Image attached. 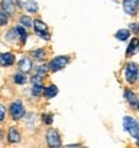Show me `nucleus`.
<instances>
[{
  "mask_svg": "<svg viewBox=\"0 0 139 148\" xmlns=\"http://www.w3.org/2000/svg\"><path fill=\"white\" fill-rule=\"evenodd\" d=\"M123 124H124L125 130H128L133 137L137 138L139 135V123L135 119L130 118V116H125L123 120Z\"/></svg>",
  "mask_w": 139,
  "mask_h": 148,
  "instance_id": "nucleus-1",
  "label": "nucleus"
},
{
  "mask_svg": "<svg viewBox=\"0 0 139 148\" xmlns=\"http://www.w3.org/2000/svg\"><path fill=\"white\" fill-rule=\"evenodd\" d=\"M68 63H69V58L68 56H56L55 59L50 61L49 68L52 72H58V70H61L63 68H65Z\"/></svg>",
  "mask_w": 139,
  "mask_h": 148,
  "instance_id": "nucleus-2",
  "label": "nucleus"
},
{
  "mask_svg": "<svg viewBox=\"0 0 139 148\" xmlns=\"http://www.w3.org/2000/svg\"><path fill=\"white\" fill-rule=\"evenodd\" d=\"M24 107H23V103L21 101H15L10 105V114H12V118L14 120H19L21 118L24 116Z\"/></svg>",
  "mask_w": 139,
  "mask_h": 148,
  "instance_id": "nucleus-3",
  "label": "nucleus"
},
{
  "mask_svg": "<svg viewBox=\"0 0 139 148\" xmlns=\"http://www.w3.org/2000/svg\"><path fill=\"white\" fill-rule=\"evenodd\" d=\"M33 28H35L36 33H38V36L41 37V38H44V40L50 38V35H49V32H47V26H46L42 21L36 19L35 22H33Z\"/></svg>",
  "mask_w": 139,
  "mask_h": 148,
  "instance_id": "nucleus-4",
  "label": "nucleus"
},
{
  "mask_svg": "<svg viewBox=\"0 0 139 148\" xmlns=\"http://www.w3.org/2000/svg\"><path fill=\"white\" fill-rule=\"evenodd\" d=\"M46 139H47V143L50 147H60L61 146L60 135H59V133L56 130H54V129H50V130L47 132Z\"/></svg>",
  "mask_w": 139,
  "mask_h": 148,
  "instance_id": "nucleus-5",
  "label": "nucleus"
},
{
  "mask_svg": "<svg viewBox=\"0 0 139 148\" xmlns=\"http://www.w3.org/2000/svg\"><path fill=\"white\" fill-rule=\"evenodd\" d=\"M139 9V0H124V10L129 15H135Z\"/></svg>",
  "mask_w": 139,
  "mask_h": 148,
  "instance_id": "nucleus-6",
  "label": "nucleus"
},
{
  "mask_svg": "<svg viewBox=\"0 0 139 148\" xmlns=\"http://www.w3.org/2000/svg\"><path fill=\"white\" fill-rule=\"evenodd\" d=\"M125 75H126V81L133 83L135 79L138 78V66L137 64L134 63H130L126 65V69H125Z\"/></svg>",
  "mask_w": 139,
  "mask_h": 148,
  "instance_id": "nucleus-7",
  "label": "nucleus"
},
{
  "mask_svg": "<svg viewBox=\"0 0 139 148\" xmlns=\"http://www.w3.org/2000/svg\"><path fill=\"white\" fill-rule=\"evenodd\" d=\"M14 63V55L5 52V54H0V65L3 66H9Z\"/></svg>",
  "mask_w": 139,
  "mask_h": 148,
  "instance_id": "nucleus-8",
  "label": "nucleus"
},
{
  "mask_svg": "<svg viewBox=\"0 0 139 148\" xmlns=\"http://www.w3.org/2000/svg\"><path fill=\"white\" fill-rule=\"evenodd\" d=\"M1 10L5 14L10 15L14 12V1L13 0H3L1 1Z\"/></svg>",
  "mask_w": 139,
  "mask_h": 148,
  "instance_id": "nucleus-9",
  "label": "nucleus"
},
{
  "mask_svg": "<svg viewBox=\"0 0 139 148\" xmlns=\"http://www.w3.org/2000/svg\"><path fill=\"white\" fill-rule=\"evenodd\" d=\"M31 68H32V61L28 58H23L22 60L19 61V69L21 72L23 73H28L31 70Z\"/></svg>",
  "mask_w": 139,
  "mask_h": 148,
  "instance_id": "nucleus-10",
  "label": "nucleus"
},
{
  "mask_svg": "<svg viewBox=\"0 0 139 148\" xmlns=\"http://www.w3.org/2000/svg\"><path fill=\"white\" fill-rule=\"evenodd\" d=\"M8 138H9V142H10V143H18V142L21 140V135L17 132V129H15V128H10V129H9Z\"/></svg>",
  "mask_w": 139,
  "mask_h": 148,
  "instance_id": "nucleus-11",
  "label": "nucleus"
},
{
  "mask_svg": "<svg viewBox=\"0 0 139 148\" xmlns=\"http://www.w3.org/2000/svg\"><path fill=\"white\" fill-rule=\"evenodd\" d=\"M58 92H59V89H58L56 86L51 84V86H49V87L44 91V95H45V97H46V98H52V97L56 96Z\"/></svg>",
  "mask_w": 139,
  "mask_h": 148,
  "instance_id": "nucleus-12",
  "label": "nucleus"
},
{
  "mask_svg": "<svg viewBox=\"0 0 139 148\" xmlns=\"http://www.w3.org/2000/svg\"><path fill=\"white\" fill-rule=\"evenodd\" d=\"M138 49H139V40L138 38H133L130 45H129V47H128V50H126V55L130 56V55L135 54V51H137Z\"/></svg>",
  "mask_w": 139,
  "mask_h": 148,
  "instance_id": "nucleus-13",
  "label": "nucleus"
},
{
  "mask_svg": "<svg viewBox=\"0 0 139 148\" xmlns=\"http://www.w3.org/2000/svg\"><path fill=\"white\" fill-rule=\"evenodd\" d=\"M130 36V32H129L128 29H120L116 32V38L120 40V41H125V40H128V37Z\"/></svg>",
  "mask_w": 139,
  "mask_h": 148,
  "instance_id": "nucleus-14",
  "label": "nucleus"
},
{
  "mask_svg": "<svg viewBox=\"0 0 139 148\" xmlns=\"http://www.w3.org/2000/svg\"><path fill=\"white\" fill-rule=\"evenodd\" d=\"M125 96H126V98H128V101L133 105V106L138 105V97H137V95L133 93L131 91H126V92H125Z\"/></svg>",
  "mask_w": 139,
  "mask_h": 148,
  "instance_id": "nucleus-15",
  "label": "nucleus"
},
{
  "mask_svg": "<svg viewBox=\"0 0 139 148\" xmlns=\"http://www.w3.org/2000/svg\"><path fill=\"white\" fill-rule=\"evenodd\" d=\"M26 9L28 12H31V13H36L37 10H38V5H37L36 1H32V0H28V1L26 3Z\"/></svg>",
  "mask_w": 139,
  "mask_h": 148,
  "instance_id": "nucleus-16",
  "label": "nucleus"
},
{
  "mask_svg": "<svg viewBox=\"0 0 139 148\" xmlns=\"http://www.w3.org/2000/svg\"><path fill=\"white\" fill-rule=\"evenodd\" d=\"M41 92H42V83H33V87H32L33 96H40Z\"/></svg>",
  "mask_w": 139,
  "mask_h": 148,
  "instance_id": "nucleus-17",
  "label": "nucleus"
},
{
  "mask_svg": "<svg viewBox=\"0 0 139 148\" xmlns=\"http://www.w3.org/2000/svg\"><path fill=\"white\" fill-rule=\"evenodd\" d=\"M15 32H17L18 35L21 36V38H22V41H23V42L27 40V32H26V29H24L22 26H18L17 28H15Z\"/></svg>",
  "mask_w": 139,
  "mask_h": 148,
  "instance_id": "nucleus-18",
  "label": "nucleus"
},
{
  "mask_svg": "<svg viewBox=\"0 0 139 148\" xmlns=\"http://www.w3.org/2000/svg\"><path fill=\"white\" fill-rule=\"evenodd\" d=\"M21 23H22V26H26V27L32 26V21H31V18L27 17V15H22V17H21Z\"/></svg>",
  "mask_w": 139,
  "mask_h": 148,
  "instance_id": "nucleus-19",
  "label": "nucleus"
},
{
  "mask_svg": "<svg viewBox=\"0 0 139 148\" xmlns=\"http://www.w3.org/2000/svg\"><path fill=\"white\" fill-rule=\"evenodd\" d=\"M14 82L17 83V84H23V83L26 82V77H24V74H15Z\"/></svg>",
  "mask_w": 139,
  "mask_h": 148,
  "instance_id": "nucleus-20",
  "label": "nucleus"
},
{
  "mask_svg": "<svg viewBox=\"0 0 139 148\" xmlns=\"http://www.w3.org/2000/svg\"><path fill=\"white\" fill-rule=\"evenodd\" d=\"M32 55L36 58V59H44L45 56V51L42 50V49H38V50H35L32 52Z\"/></svg>",
  "mask_w": 139,
  "mask_h": 148,
  "instance_id": "nucleus-21",
  "label": "nucleus"
},
{
  "mask_svg": "<svg viewBox=\"0 0 139 148\" xmlns=\"http://www.w3.org/2000/svg\"><path fill=\"white\" fill-rule=\"evenodd\" d=\"M8 23V14H5L4 12H0V26H5Z\"/></svg>",
  "mask_w": 139,
  "mask_h": 148,
  "instance_id": "nucleus-22",
  "label": "nucleus"
},
{
  "mask_svg": "<svg viewBox=\"0 0 139 148\" xmlns=\"http://www.w3.org/2000/svg\"><path fill=\"white\" fill-rule=\"evenodd\" d=\"M42 120H44V123L47 125L52 124V116L50 114H44V115H42Z\"/></svg>",
  "mask_w": 139,
  "mask_h": 148,
  "instance_id": "nucleus-23",
  "label": "nucleus"
},
{
  "mask_svg": "<svg viewBox=\"0 0 139 148\" xmlns=\"http://www.w3.org/2000/svg\"><path fill=\"white\" fill-rule=\"evenodd\" d=\"M47 73V66L46 65H40L38 68H37V74H38V75H45V74Z\"/></svg>",
  "mask_w": 139,
  "mask_h": 148,
  "instance_id": "nucleus-24",
  "label": "nucleus"
},
{
  "mask_svg": "<svg viewBox=\"0 0 139 148\" xmlns=\"http://www.w3.org/2000/svg\"><path fill=\"white\" fill-rule=\"evenodd\" d=\"M5 119V107L3 105H0V121Z\"/></svg>",
  "mask_w": 139,
  "mask_h": 148,
  "instance_id": "nucleus-25",
  "label": "nucleus"
},
{
  "mask_svg": "<svg viewBox=\"0 0 139 148\" xmlns=\"http://www.w3.org/2000/svg\"><path fill=\"white\" fill-rule=\"evenodd\" d=\"M7 36H8L7 38L9 40V41H10V40H14V38H15V29H12V31H9Z\"/></svg>",
  "mask_w": 139,
  "mask_h": 148,
  "instance_id": "nucleus-26",
  "label": "nucleus"
},
{
  "mask_svg": "<svg viewBox=\"0 0 139 148\" xmlns=\"http://www.w3.org/2000/svg\"><path fill=\"white\" fill-rule=\"evenodd\" d=\"M1 139H3V132L0 130V140H1Z\"/></svg>",
  "mask_w": 139,
  "mask_h": 148,
  "instance_id": "nucleus-27",
  "label": "nucleus"
},
{
  "mask_svg": "<svg viewBox=\"0 0 139 148\" xmlns=\"http://www.w3.org/2000/svg\"><path fill=\"white\" fill-rule=\"evenodd\" d=\"M137 138H138V144H139V135H138V137H137Z\"/></svg>",
  "mask_w": 139,
  "mask_h": 148,
  "instance_id": "nucleus-28",
  "label": "nucleus"
},
{
  "mask_svg": "<svg viewBox=\"0 0 139 148\" xmlns=\"http://www.w3.org/2000/svg\"><path fill=\"white\" fill-rule=\"evenodd\" d=\"M138 110H139V103H138Z\"/></svg>",
  "mask_w": 139,
  "mask_h": 148,
  "instance_id": "nucleus-29",
  "label": "nucleus"
}]
</instances>
